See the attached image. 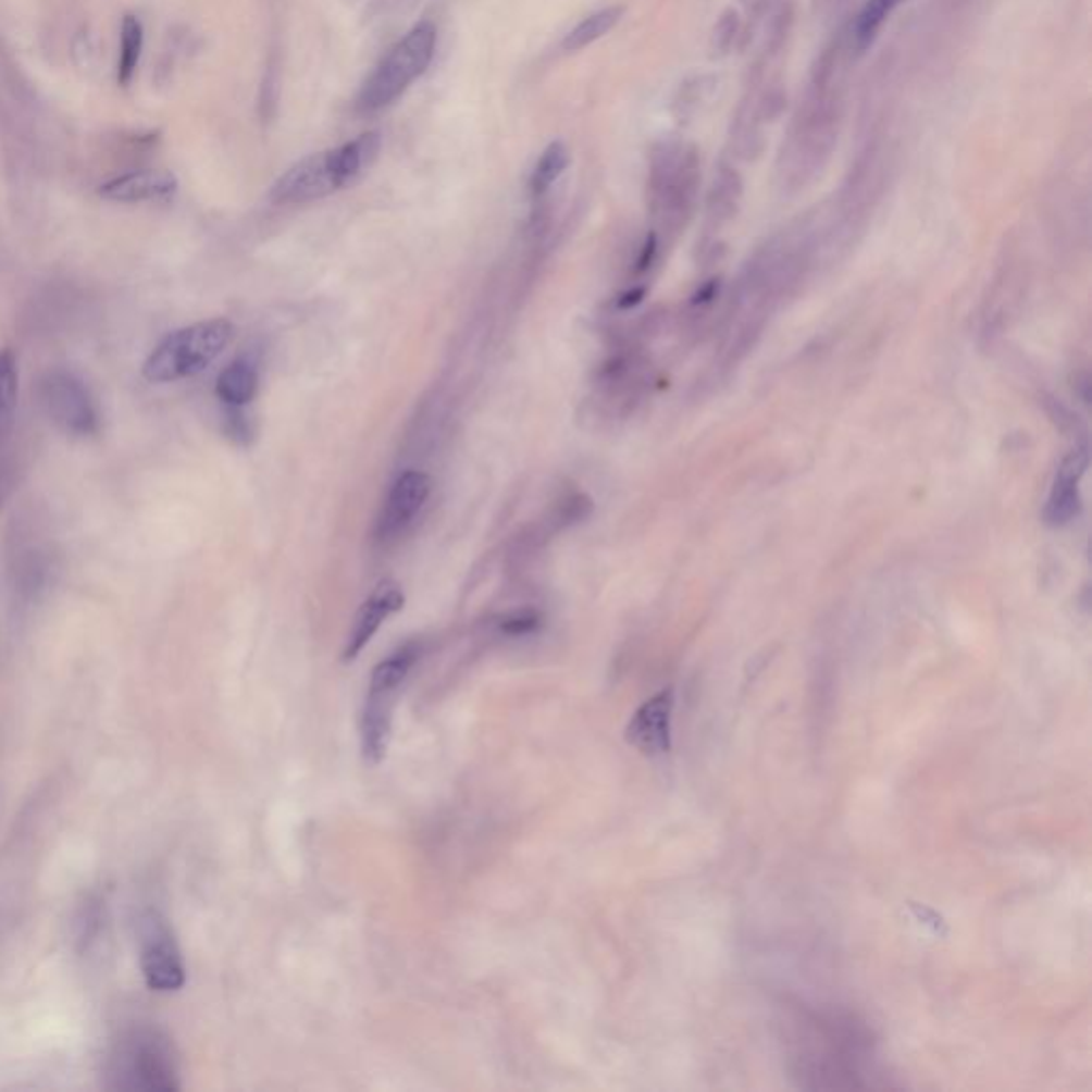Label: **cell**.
Segmentation results:
<instances>
[{"instance_id":"16","label":"cell","mask_w":1092,"mask_h":1092,"mask_svg":"<svg viewBox=\"0 0 1092 1092\" xmlns=\"http://www.w3.org/2000/svg\"><path fill=\"white\" fill-rule=\"evenodd\" d=\"M259 372L248 359H235L220 372L216 395L228 408H241L257 397Z\"/></svg>"},{"instance_id":"11","label":"cell","mask_w":1092,"mask_h":1092,"mask_svg":"<svg viewBox=\"0 0 1092 1092\" xmlns=\"http://www.w3.org/2000/svg\"><path fill=\"white\" fill-rule=\"evenodd\" d=\"M1089 470V448L1080 446L1071 450L1058 466L1052 489L1043 508V521L1050 528L1069 525L1082 510L1080 483Z\"/></svg>"},{"instance_id":"8","label":"cell","mask_w":1092,"mask_h":1092,"mask_svg":"<svg viewBox=\"0 0 1092 1092\" xmlns=\"http://www.w3.org/2000/svg\"><path fill=\"white\" fill-rule=\"evenodd\" d=\"M122 1078L126 1080L122 1089L131 1091H177V1067L173 1052L154 1031H144L124 1047L122 1058Z\"/></svg>"},{"instance_id":"17","label":"cell","mask_w":1092,"mask_h":1092,"mask_svg":"<svg viewBox=\"0 0 1092 1092\" xmlns=\"http://www.w3.org/2000/svg\"><path fill=\"white\" fill-rule=\"evenodd\" d=\"M144 24L139 22L137 15H124L122 28H120V55H117V69H115V79L122 88H126L141 62L144 54Z\"/></svg>"},{"instance_id":"23","label":"cell","mask_w":1092,"mask_h":1092,"mask_svg":"<svg viewBox=\"0 0 1092 1092\" xmlns=\"http://www.w3.org/2000/svg\"><path fill=\"white\" fill-rule=\"evenodd\" d=\"M538 628H541V615L534 610H523L519 615L508 617L501 623V632L508 636H525V634L536 632Z\"/></svg>"},{"instance_id":"19","label":"cell","mask_w":1092,"mask_h":1092,"mask_svg":"<svg viewBox=\"0 0 1092 1092\" xmlns=\"http://www.w3.org/2000/svg\"><path fill=\"white\" fill-rule=\"evenodd\" d=\"M901 2L903 0H867L863 4L852 26V46L858 54H865L873 46L881 26Z\"/></svg>"},{"instance_id":"4","label":"cell","mask_w":1092,"mask_h":1092,"mask_svg":"<svg viewBox=\"0 0 1092 1092\" xmlns=\"http://www.w3.org/2000/svg\"><path fill=\"white\" fill-rule=\"evenodd\" d=\"M419 656L421 645L406 643L372 670L359 719L361 754L368 765H381L388 752L397 696Z\"/></svg>"},{"instance_id":"22","label":"cell","mask_w":1092,"mask_h":1092,"mask_svg":"<svg viewBox=\"0 0 1092 1092\" xmlns=\"http://www.w3.org/2000/svg\"><path fill=\"white\" fill-rule=\"evenodd\" d=\"M736 35H739V15L734 11H725L719 17V22L715 24V30L710 37L712 54H728L736 41Z\"/></svg>"},{"instance_id":"9","label":"cell","mask_w":1092,"mask_h":1092,"mask_svg":"<svg viewBox=\"0 0 1092 1092\" xmlns=\"http://www.w3.org/2000/svg\"><path fill=\"white\" fill-rule=\"evenodd\" d=\"M342 188L346 184L335 169L331 150H325L301 159L282 173L273 184L272 199L275 203H310Z\"/></svg>"},{"instance_id":"7","label":"cell","mask_w":1092,"mask_h":1092,"mask_svg":"<svg viewBox=\"0 0 1092 1092\" xmlns=\"http://www.w3.org/2000/svg\"><path fill=\"white\" fill-rule=\"evenodd\" d=\"M139 965L154 992H177L186 983V965L173 929L163 914L150 909L139 920Z\"/></svg>"},{"instance_id":"10","label":"cell","mask_w":1092,"mask_h":1092,"mask_svg":"<svg viewBox=\"0 0 1092 1092\" xmlns=\"http://www.w3.org/2000/svg\"><path fill=\"white\" fill-rule=\"evenodd\" d=\"M432 492V481L425 472L410 470L404 472L384 501L383 512L376 523L379 541L397 538L423 510Z\"/></svg>"},{"instance_id":"15","label":"cell","mask_w":1092,"mask_h":1092,"mask_svg":"<svg viewBox=\"0 0 1092 1092\" xmlns=\"http://www.w3.org/2000/svg\"><path fill=\"white\" fill-rule=\"evenodd\" d=\"M743 197V182L732 166H719L707 197V222L715 231L736 216Z\"/></svg>"},{"instance_id":"5","label":"cell","mask_w":1092,"mask_h":1092,"mask_svg":"<svg viewBox=\"0 0 1092 1092\" xmlns=\"http://www.w3.org/2000/svg\"><path fill=\"white\" fill-rule=\"evenodd\" d=\"M436 44V24L427 20L417 24L365 79L357 99L359 110H384L397 101L430 69Z\"/></svg>"},{"instance_id":"20","label":"cell","mask_w":1092,"mask_h":1092,"mask_svg":"<svg viewBox=\"0 0 1092 1092\" xmlns=\"http://www.w3.org/2000/svg\"><path fill=\"white\" fill-rule=\"evenodd\" d=\"M17 406V361L11 348L0 350V444L9 436Z\"/></svg>"},{"instance_id":"13","label":"cell","mask_w":1092,"mask_h":1092,"mask_svg":"<svg viewBox=\"0 0 1092 1092\" xmlns=\"http://www.w3.org/2000/svg\"><path fill=\"white\" fill-rule=\"evenodd\" d=\"M674 707L672 690H663L649 698L632 715L625 739L645 756H663L670 752V717Z\"/></svg>"},{"instance_id":"6","label":"cell","mask_w":1092,"mask_h":1092,"mask_svg":"<svg viewBox=\"0 0 1092 1092\" xmlns=\"http://www.w3.org/2000/svg\"><path fill=\"white\" fill-rule=\"evenodd\" d=\"M46 414L66 436L88 437L99 432V412L86 384L66 370L48 372L39 384Z\"/></svg>"},{"instance_id":"12","label":"cell","mask_w":1092,"mask_h":1092,"mask_svg":"<svg viewBox=\"0 0 1092 1092\" xmlns=\"http://www.w3.org/2000/svg\"><path fill=\"white\" fill-rule=\"evenodd\" d=\"M404 604H406V598H404L401 587L393 581H383L372 592V596L361 604V608L352 621V628L348 632L342 659L352 661L361 656V652L370 645V641L376 636V632L381 630L384 621L390 615H395L397 610H401Z\"/></svg>"},{"instance_id":"25","label":"cell","mask_w":1092,"mask_h":1092,"mask_svg":"<svg viewBox=\"0 0 1092 1092\" xmlns=\"http://www.w3.org/2000/svg\"><path fill=\"white\" fill-rule=\"evenodd\" d=\"M0 501H2V479H0Z\"/></svg>"},{"instance_id":"24","label":"cell","mask_w":1092,"mask_h":1092,"mask_svg":"<svg viewBox=\"0 0 1092 1092\" xmlns=\"http://www.w3.org/2000/svg\"><path fill=\"white\" fill-rule=\"evenodd\" d=\"M643 297H645V288H632V290H628V293H623V295H621V299H619V308H621V310L634 308L636 303H641V301H643Z\"/></svg>"},{"instance_id":"3","label":"cell","mask_w":1092,"mask_h":1092,"mask_svg":"<svg viewBox=\"0 0 1092 1092\" xmlns=\"http://www.w3.org/2000/svg\"><path fill=\"white\" fill-rule=\"evenodd\" d=\"M235 335L226 319H212L169 333L144 363L148 383H177L206 372Z\"/></svg>"},{"instance_id":"14","label":"cell","mask_w":1092,"mask_h":1092,"mask_svg":"<svg viewBox=\"0 0 1092 1092\" xmlns=\"http://www.w3.org/2000/svg\"><path fill=\"white\" fill-rule=\"evenodd\" d=\"M177 179L164 169H139L117 175L99 186V197L115 203H144L159 201L175 195Z\"/></svg>"},{"instance_id":"2","label":"cell","mask_w":1092,"mask_h":1092,"mask_svg":"<svg viewBox=\"0 0 1092 1092\" xmlns=\"http://www.w3.org/2000/svg\"><path fill=\"white\" fill-rule=\"evenodd\" d=\"M700 157L685 141L657 144L649 171L652 212L663 233H679L694 216L700 197Z\"/></svg>"},{"instance_id":"21","label":"cell","mask_w":1092,"mask_h":1092,"mask_svg":"<svg viewBox=\"0 0 1092 1092\" xmlns=\"http://www.w3.org/2000/svg\"><path fill=\"white\" fill-rule=\"evenodd\" d=\"M570 164V152L568 148L561 144V141H553L543 157L538 159V163L534 166L532 171V177H530V190L534 197H541L545 195L546 190L563 175V171L568 169Z\"/></svg>"},{"instance_id":"1","label":"cell","mask_w":1092,"mask_h":1092,"mask_svg":"<svg viewBox=\"0 0 1092 1092\" xmlns=\"http://www.w3.org/2000/svg\"><path fill=\"white\" fill-rule=\"evenodd\" d=\"M818 233L790 226L749 257L739 273L719 337V372H730L758 346L772 314L807 280L818 259Z\"/></svg>"},{"instance_id":"18","label":"cell","mask_w":1092,"mask_h":1092,"mask_svg":"<svg viewBox=\"0 0 1092 1092\" xmlns=\"http://www.w3.org/2000/svg\"><path fill=\"white\" fill-rule=\"evenodd\" d=\"M623 13H625V9L619 7V4L617 7H606L601 11L592 13L590 17H585L579 26H574L566 35L561 48L566 52H581V50H585L587 46L596 44L604 35H608L619 24V20L623 17Z\"/></svg>"}]
</instances>
